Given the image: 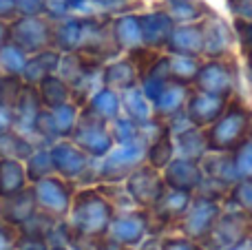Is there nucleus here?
Here are the masks:
<instances>
[{"label":"nucleus","instance_id":"bf43d9fd","mask_svg":"<svg viewBox=\"0 0 252 250\" xmlns=\"http://www.w3.org/2000/svg\"><path fill=\"white\" fill-rule=\"evenodd\" d=\"M248 62H250V78H252V56H248Z\"/></svg>","mask_w":252,"mask_h":250},{"label":"nucleus","instance_id":"6ab92c4d","mask_svg":"<svg viewBox=\"0 0 252 250\" xmlns=\"http://www.w3.org/2000/svg\"><path fill=\"white\" fill-rule=\"evenodd\" d=\"M217 215H219L217 204L208 202V199H199V202L188 211L186 221H184L182 228L186 230L190 237H206V235L213 230Z\"/></svg>","mask_w":252,"mask_h":250},{"label":"nucleus","instance_id":"0eeeda50","mask_svg":"<svg viewBox=\"0 0 252 250\" xmlns=\"http://www.w3.org/2000/svg\"><path fill=\"white\" fill-rule=\"evenodd\" d=\"M49 153H51V162H53L56 175L64 177V180H78V177H82L89 168V159H91L71 140L53 142V144L49 146Z\"/></svg>","mask_w":252,"mask_h":250},{"label":"nucleus","instance_id":"9b49d317","mask_svg":"<svg viewBox=\"0 0 252 250\" xmlns=\"http://www.w3.org/2000/svg\"><path fill=\"white\" fill-rule=\"evenodd\" d=\"M201 38H204V51L208 58H219L230 49L232 44V31L221 18L208 13L201 18Z\"/></svg>","mask_w":252,"mask_h":250},{"label":"nucleus","instance_id":"864d4df0","mask_svg":"<svg viewBox=\"0 0 252 250\" xmlns=\"http://www.w3.org/2000/svg\"><path fill=\"white\" fill-rule=\"evenodd\" d=\"M161 250H201V248H197L190 242H168Z\"/></svg>","mask_w":252,"mask_h":250},{"label":"nucleus","instance_id":"de8ad7c7","mask_svg":"<svg viewBox=\"0 0 252 250\" xmlns=\"http://www.w3.org/2000/svg\"><path fill=\"white\" fill-rule=\"evenodd\" d=\"M235 29H237V33H239L241 47L246 49V53H248V56H252V22L237 20L235 22Z\"/></svg>","mask_w":252,"mask_h":250},{"label":"nucleus","instance_id":"a19ab883","mask_svg":"<svg viewBox=\"0 0 252 250\" xmlns=\"http://www.w3.org/2000/svg\"><path fill=\"white\" fill-rule=\"evenodd\" d=\"M204 168L215 180H221V182H235L237 177H239V173H237V168H235V159L223 157V155H219V157H208L204 162Z\"/></svg>","mask_w":252,"mask_h":250},{"label":"nucleus","instance_id":"a211bd4d","mask_svg":"<svg viewBox=\"0 0 252 250\" xmlns=\"http://www.w3.org/2000/svg\"><path fill=\"white\" fill-rule=\"evenodd\" d=\"M60 58H62V53L53 47L42 49V51H38V53H31V56L27 58L25 71H22V80H25L27 84H38L40 80L47 78V75L58 73Z\"/></svg>","mask_w":252,"mask_h":250},{"label":"nucleus","instance_id":"dca6fc26","mask_svg":"<svg viewBox=\"0 0 252 250\" xmlns=\"http://www.w3.org/2000/svg\"><path fill=\"white\" fill-rule=\"evenodd\" d=\"M40 109H42V102H40L35 84L25 82V89H22L20 97H18V102L11 109L13 111V128L31 137V126H33V120H35V115L40 113Z\"/></svg>","mask_w":252,"mask_h":250},{"label":"nucleus","instance_id":"ddd939ff","mask_svg":"<svg viewBox=\"0 0 252 250\" xmlns=\"http://www.w3.org/2000/svg\"><path fill=\"white\" fill-rule=\"evenodd\" d=\"M84 38V16H69L53 22L51 47L60 53L80 51Z\"/></svg>","mask_w":252,"mask_h":250},{"label":"nucleus","instance_id":"ea45409f","mask_svg":"<svg viewBox=\"0 0 252 250\" xmlns=\"http://www.w3.org/2000/svg\"><path fill=\"white\" fill-rule=\"evenodd\" d=\"M22 89H25V80H22L20 75L0 73V106L13 109V104L18 102Z\"/></svg>","mask_w":252,"mask_h":250},{"label":"nucleus","instance_id":"f257e3e1","mask_svg":"<svg viewBox=\"0 0 252 250\" xmlns=\"http://www.w3.org/2000/svg\"><path fill=\"white\" fill-rule=\"evenodd\" d=\"M71 230L82 239H95L109 233L113 206L97 190H80L71 204Z\"/></svg>","mask_w":252,"mask_h":250},{"label":"nucleus","instance_id":"393cba45","mask_svg":"<svg viewBox=\"0 0 252 250\" xmlns=\"http://www.w3.org/2000/svg\"><path fill=\"white\" fill-rule=\"evenodd\" d=\"M166 182L177 190L195 188V186L201 182L199 166H197L195 159H188V157L175 159V162L168 166V171H166Z\"/></svg>","mask_w":252,"mask_h":250},{"label":"nucleus","instance_id":"37998d69","mask_svg":"<svg viewBox=\"0 0 252 250\" xmlns=\"http://www.w3.org/2000/svg\"><path fill=\"white\" fill-rule=\"evenodd\" d=\"M44 16L51 22L62 20V18H69V2L66 0H44Z\"/></svg>","mask_w":252,"mask_h":250},{"label":"nucleus","instance_id":"a18cd8bd","mask_svg":"<svg viewBox=\"0 0 252 250\" xmlns=\"http://www.w3.org/2000/svg\"><path fill=\"white\" fill-rule=\"evenodd\" d=\"M18 16H44V0H16Z\"/></svg>","mask_w":252,"mask_h":250},{"label":"nucleus","instance_id":"7c9ffc66","mask_svg":"<svg viewBox=\"0 0 252 250\" xmlns=\"http://www.w3.org/2000/svg\"><path fill=\"white\" fill-rule=\"evenodd\" d=\"M25 171H27V180L29 184L44 180V177L53 175V162H51V153H49V146L38 144L33 149V153L25 159Z\"/></svg>","mask_w":252,"mask_h":250},{"label":"nucleus","instance_id":"20e7f679","mask_svg":"<svg viewBox=\"0 0 252 250\" xmlns=\"http://www.w3.org/2000/svg\"><path fill=\"white\" fill-rule=\"evenodd\" d=\"M69 140L73 144H78L89 157H95V159H102L115 144L113 137H111L109 124L102 122L100 118L91 115L84 109H80L78 124H75Z\"/></svg>","mask_w":252,"mask_h":250},{"label":"nucleus","instance_id":"052dcab7","mask_svg":"<svg viewBox=\"0 0 252 250\" xmlns=\"http://www.w3.org/2000/svg\"><path fill=\"white\" fill-rule=\"evenodd\" d=\"M0 73H2V69H0Z\"/></svg>","mask_w":252,"mask_h":250},{"label":"nucleus","instance_id":"3c124183","mask_svg":"<svg viewBox=\"0 0 252 250\" xmlns=\"http://www.w3.org/2000/svg\"><path fill=\"white\" fill-rule=\"evenodd\" d=\"M18 16L16 0H0V20H13Z\"/></svg>","mask_w":252,"mask_h":250},{"label":"nucleus","instance_id":"f8f14e48","mask_svg":"<svg viewBox=\"0 0 252 250\" xmlns=\"http://www.w3.org/2000/svg\"><path fill=\"white\" fill-rule=\"evenodd\" d=\"M223 111H226V97L199 91L188 100L186 118L195 126H206V124H213Z\"/></svg>","mask_w":252,"mask_h":250},{"label":"nucleus","instance_id":"b1692460","mask_svg":"<svg viewBox=\"0 0 252 250\" xmlns=\"http://www.w3.org/2000/svg\"><path fill=\"white\" fill-rule=\"evenodd\" d=\"M109 235H111V242L120 244V246H133V244H137L144 235L142 215L113 217L109 226Z\"/></svg>","mask_w":252,"mask_h":250},{"label":"nucleus","instance_id":"4468645a","mask_svg":"<svg viewBox=\"0 0 252 250\" xmlns=\"http://www.w3.org/2000/svg\"><path fill=\"white\" fill-rule=\"evenodd\" d=\"M166 49L177 56H201L204 51V38H201V25L197 22H188V25L173 27L168 40H166Z\"/></svg>","mask_w":252,"mask_h":250},{"label":"nucleus","instance_id":"603ef678","mask_svg":"<svg viewBox=\"0 0 252 250\" xmlns=\"http://www.w3.org/2000/svg\"><path fill=\"white\" fill-rule=\"evenodd\" d=\"M13 128V111L7 106H0V133Z\"/></svg>","mask_w":252,"mask_h":250},{"label":"nucleus","instance_id":"1a4fd4ad","mask_svg":"<svg viewBox=\"0 0 252 250\" xmlns=\"http://www.w3.org/2000/svg\"><path fill=\"white\" fill-rule=\"evenodd\" d=\"M35 211H38V202H35L33 184H29L16 195L0 197V219L16 226V228L20 224H25Z\"/></svg>","mask_w":252,"mask_h":250},{"label":"nucleus","instance_id":"c756f323","mask_svg":"<svg viewBox=\"0 0 252 250\" xmlns=\"http://www.w3.org/2000/svg\"><path fill=\"white\" fill-rule=\"evenodd\" d=\"M241 233H244V219L237 215H228L219 224H215L206 237H210V242L219 248H230L232 244L241 242Z\"/></svg>","mask_w":252,"mask_h":250},{"label":"nucleus","instance_id":"2eb2a0df","mask_svg":"<svg viewBox=\"0 0 252 250\" xmlns=\"http://www.w3.org/2000/svg\"><path fill=\"white\" fill-rule=\"evenodd\" d=\"M139 27H142V44L151 49L166 47L170 31H173L175 22L170 20V16L161 9V11H151L139 16Z\"/></svg>","mask_w":252,"mask_h":250},{"label":"nucleus","instance_id":"aec40b11","mask_svg":"<svg viewBox=\"0 0 252 250\" xmlns=\"http://www.w3.org/2000/svg\"><path fill=\"white\" fill-rule=\"evenodd\" d=\"M111 33L118 44L120 51H130V49L142 44V27H139V16L135 13H122L118 18H111Z\"/></svg>","mask_w":252,"mask_h":250},{"label":"nucleus","instance_id":"c03bdc74","mask_svg":"<svg viewBox=\"0 0 252 250\" xmlns=\"http://www.w3.org/2000/svg\"><path fill=\"white\" fill-rule=\"evenodd\" d=\"M18 228L0 219V250H16Z\"/></svg>","mask_w":252,"mask_h":250},{"label":"nucleus","instance_id":"5fc2aeb1","mask_svg":"<svg viewBox=\"0 0 252 250\" xmlns=\"http://www.w3.org/2000/svg\"><path fill=\"white\" fill-rule=\"evenodd\" d=\"M9 42V22L0 20V47Z\"/></svg>","mask_w":252,"mask_h":250},{"label":"nucleus","instance_id":"8fccbe9b","mask_svg":"<svg viewBox=\"0 0 252 250\" xmlns=\"http://www.w3.org/2000/svg\"><path fill=\"white\" fill-rule=\"evenodd\" d=\"M235 197L239 199V204L246 211L252 213V182H244V184L235 190Z\"/></svg>","mask_w":252,"mask_h":250},{"label":"nucleus","instance_id":"58836bf2","mask_svg":"<svg viewBox=\"0 0 252 250\" xmlns=\"http://www.w3.org/2000/svg\"><path fill=\"white\" fill-rule=\"evenodd\" d=\"M109 131L115 144H128V142L139 140V124L135 120H130L128 115L126 118L118 115L113 122H109Z\"/></svg>","mask_w":252,"mask_h":250},{"label":"nucleus","instance_id":"2f4dec72","mask_svg":"<svg viewBox=\"0 0 252 250\" xmlns=\"http://www.w3.org/2000/svg\"><path fill=\"white\" fill-rule=\"evenodd\" d=\"M155 211L161 219L170 221L182 217L188 211V190H168V193L159 195V202H155Z\"/></svg>","mask_w":252,"mask_h":250},{"label":"nucleus","instance_id":"bb28decb","mask_svg":"<svg viewBox=\"0 0 252 250\" xmlns=\"http://www.w3.org/2000/svg\"><path fill=\"white\" fill-rule=\"evenodd\" d=\"M35 146L38 144H33V140H31L29 135L16 131V128L0 133V157L20 159V162H25V159L33 153Z\"/></svg>","mask_w":252,"mask_h":250},{"label":"nucleus","instance_id":"6e6d98bb","mask_svg":"<svg viewBox=\"0 0 252 250\" xmlns=\"http://www.w3.org/2000/svg\"><path fill=\"white\" fill-rule=\"evenodd\" d=\"M228 250H250V244L248 242H237V244H232Z\"/></svg>","mask_w":252,"mask_h":250},{"label":"nucleus","instance_id":"f704fd0d","mask_svg":"<svg viewBox=\"0 0 252 250\" xmlns=\"http://www.w3.org/2000/svg\"><path fill=\"white\" fill-rule=\"evenodd\" d=\"M27 58H29V53L22 51L18 44L7 42V44H2V47H0V69H2V73L20 75V78H22V71H25Z\"/></svg>","mask_w":252,"mask_h":250},{"label":"nucleus","instance_id":"c9c22d12","mask_svg":"<svg viewBox=\"0 0 252 250\" xmlns=\"http://www.w3.org/2000/svg\"><path fill=\"white\" fill-rule=\"evenodd\" d=\"M56 226V217L47 215L42 211H35L25 224L18 226V235H25V237H38V239H47L49 233Z\"/></svg>","mask_w":252,"mask_h":250},{"label":"nucleus","instance_id":"a878e982","mask_svg":"<svg viewBox=\"0 0 252 250\" xmlns=\"http://www.w3.org/2000/svg\"><path fill=\"white\" fill-rule=\"evenodd\" d=\"M35 89H38L40 102H42L44 109H53V106H60L71 100V87L58 73L42 78L35 84Z\"/></svg>","mask_w":252,"mask_h":250},{"label":"nucleus","instance_id":"e433bc0d","mask_svg":"<svg viewBox=\"0 0 252 250\" xmlns=\"http://www.w3.org/2000/svg\"><path fill=\"white\" fill-rule=\"evenodd\" d=\"M173 151H175V146H173V140H170V133H168V128H164V131L151 142V146H148V151H146L148 162L153 164V168L166 166V164L170 162V157H173Z\"/></svg>","mask_w":252,"mask_h":250},{"label":"nucleus","instance_id":"39448f33","mask_svg":"<svg viewBox=\"0 0 252 250\" xmlns=\"http://www.w3.org/2000/svg\"><path fill=\"white\" fill-rule=\"evenodd\" d=\"M33 193H35V202H38V211L47 213V215L56 217H64L71 211L73 204V190L66 184L64 177L60 175H49L44 180L35 182L33 184Z\"/></svg>","mask_w":252,"mask_h":250},{"label":"nucleus","instance_id":"423d86ee","mask_svg":"<svg viewBox=\"0 0 252 250\" xmlns=\"http://www.w3.org/2000/svg\"><path fill=\"white\" fill-rule=\"evenodd\" d=\"M144 151L146 149H144V144L139 140L128 142V144H118V149H111L102 157L100 177L106 182H115L130 175L139 166V162H142Z\"/></svg>","mask_w":252,"mask_h":250},{"label":"nucleus","instance_id":"5701e85b","mask_svg":"<svg viewBox=\"0 0 252 250\" xmlns=\"http://www.w3.org/2000/svg\"><path fill=\"white\" fill-rule=\"evenodd\" d=\"M27 186H29V180H27L25 162L0 157V197L16 195Z\"/></svg>","mask_w":252,"mask_h":250},{"label":"nucleus","instance_id":"7ed1b4c3","mask_svg":"<svg viewBox=\"0 0 252 250\" xmlns=\"http://www.w3.org/2000/svg\"><path fill=\"white\" fill-rule=\"evenodd\" d=\"M53 22L47 16H16L9 20V42L18 44L22 51L38 53L51 47Z\"/></svg>","mask_w":252,"mask_h":250},{"label":"nucleus","instance_id":"412c9836","mask_svg":"<svg viewBox=\"0 0 252 250\" xmlns=\"http://www.w3.org/2000/svg\"><path fill=\"white\" fill-rule=\"evenodd\" d=\"M84 111H89L91 115L100 118L102 122H113L122 111V102H120V93L113 91L109 87H100L97 91H93V95L87 100V104L82 106Z\"/></svg>","mask_w":252,"mask_h":250},{"label":"nucleus","instance_id":"f3484780","mask_svg":"<svg viewBox=\"0 0 252 250\" xmlns=\"http://www.w3.org/2000/svg\"><path fill=\"white\" fill-rule=\"evenodd\" d=\"M100 80H102V87H109V89H113V91L122 93L139 82V75H137V69H135L133 62H130L128 58H124V60H115V62L102 64Z\"/></svg>","mask_w":252,"mask_h":250},{"label":"nucleus","instance_id":"f03ea898","mask_svg":"<svg viewBox=\"0 0 252 250\" xmlns=\"http://www.w3.org/2000/svg\"><path fill=\"white\" fill-rule=\"evenodd\" d=\"M252 115L241 104H232L213 122L206 142L213 151H235L250 133Z\"/></svg>","mask_w":252,"mask_h":250},{"label":"nucleus","instance_id":"79ce46f5","mask_svg":"<svg viewBox=\"0 0 252 250\" xmlns=\"http://www.w3.org/2000/svg\"><path fill=\"white\" fill-rule=\"evenodd\" d=\"M235 168L239 177L252 175V137H246L239 146L235 149Z\"/></svg>","mask_w":252,"mask_h":250},{"label":"nucleus","instance_id":"473e14b6","mask_svg":"<svg viewBox=\"0 0 252 250\" xmlns=\"http://www.w3.org/2000/svg\"><path fill=\"white\" fill-rule=\"evenodd\" d=\"M51 111V118H53V124H56V131H58V137L60 140H69L71 133H73L75 124H78V118H80V106L75 104L73 100L64 102L60 106H53Z\"/></svg>","mask_w":252,"mask_h":250},{"label":"nucleus","instance_id":"4d7b16f0","mask_svg":"<svg viewBox=\"0 0 252 250\" xmlns=\"http://www.w3.org/2000/svg\"><path fill=\"white\" fill-rule=\"evenodd\" d=\"M142 250H161V248H157V242H155V239H151V242L144 244Z\"/></svg>","mask_w":252,"mask_h":250},{"label":"nucleus","instance_id":"9d476101","mask_svg":"<svg viewBox=\"0 0 252 250\" xmlns=\"http://www.w3.org/2000/svg\"><path fill=\"white\" fill-rule=\"evenodd\" d=\"M126 188L135 202L148 206V204H155L164 193V180L155 173V168H135L128 175Z\"/></svg>","mask_w":252,"mask_h":250},{"label":"nucleus","instance_id":"4be33fe9","mask_svg":"<svg viewBox=\"0 0 252 250\" xmlns=\"http://www.w3.org/2000/svg\"><path fill=\"white\" fill-rule=\"evenodd\" d=\"M188 100V89L186 84H179V82H168L164 87V91L155 97L153 102V111H155L157 118H173L177 115L179 111L184 109Z\"/></svg>","mask_w":252,"mask_h":250},{"label":"nucleus","instance_id":"49530a36","mask_svg":"<svg viewBox=\"0 0 252 250\" xmlns=\"http://www.w3.org/2000/svg\"><path fill=\"white\" fill-rule=\"evenodd\" d=\"M47 239H38V237H25V235H18L16 239V250H49Z\"/></svg>","mask_w":252,"mask_h":250},{"label":"nucleus","instance_id":"6e6552de","mask_svg":"<svg viewBox=\"0 0 252 250\" xmlns=\"http://www.w3.org/2000/svg\"><path fill=\"white\" fill-rule=\"evenodd\" d=\"M199 91L204 93H213L219 97H228L235 89V69L228 62L221 60H210L206 64L199 66V73L195 78Z\"/></svg>","mask_w":252,"mask_h":250},{"label":"nucleus","instance_id":"cd10ccee","mask_svg":"<svg viewBox=\"0 0 252 250\" xmlns=\"http://www.w3.org/2000/svg\"><path fill=\"white\" fill-rule=\"evenodd\" d=\"M120 102H122L126 115H128L130 120H135L137 124H144V122H148V120H151L153 102L144 95V91L137 87V84H135V87H130V89H126V91H122Z\"/></svg>","mask_w":252,"mask_h":250},{"label":"nucleus","instance_id":"4c0bfd02","mask_svg":"<svg viewBox=\"0 0 252 250\" xmlns=\"http://www.w3.org/2000/svg\"><path fill=\"white\" fill-rule=\"evenodd\" d=\"M31 137H38L42 140L44 146H51L53 142H58V131H56V124H53V118H51V111L49 109H40V113L35 115L33 120V126H31Z\"/></svg>","mask_w":252,"mask_h":250},{"label":"nucleus","instance_id":"72a5a7b5","mask_svg":"<svg viewBox=\"0 0 252 250\" xmlns=\"http://www.w3.org/2000/svg\"><path fill=\"white\" fill-rule=\"evenodd\" d=\"M177 142H179L177 146H179V151H182V157H188V159H199L201 155H204V151L208 149V142H206V137L199 133V126H195V124L179 133Z\"/></svg>","mask_w":252,"mask_h":250},{"label":"nucleus","instance_id":"13d9d810","mask_svg":"<svg viewBox=\"0 0 252 250\" xmlns=\"http://www.w3.org/2000/svg\"><path fill=\"white\" fill-rule=\"evenodd\" d=\"M49 250H69V248H66V246H51Z\"/></svg>","mask_w":252,"mask_h":250},{"label":"nucleus","instance_id":"09e8293b","mask_svg":"<svg viewBox=\"0 0 252 250\" xmlns=\"http://www.w3.org/2000/svg\"><path fill=\"white\" fill-rule=\"evenodd\" d=\"M230 9L237 20L252 22V0H230Z\"/></svg>","mask_w":252,"mask_h":250},{"label":"nucleus","instance_id":"c85d7f7f","mask_svg":"<svg viewBox=\"0 0 252 250\" xmlns=\"http://www.w3.org/2000/svg\"><path fill=\"white\" fill-rule=\"evenodd\" d=\"M164 11L173 22L188 25V22L201 20L208 13V7L201 0H164Z\"/></svg>","mask_w":252,"mask_h":250}]
</instances>
